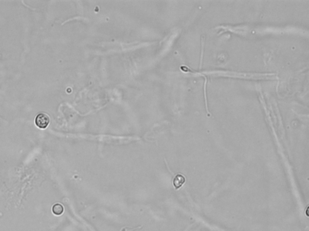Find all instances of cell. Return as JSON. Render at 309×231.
<instances>
[{
	"label": "cell",
	"instance_id": "obj_1",
	"mask_svg": "<svg viewBox=\"0 0 309 231\" xmlns=\"http://www.w3.org/2000/svg\"><path fill=\"white\" fill-rule=\"evenodd\" d=\"M50 123V118L46 113H41L37 115L35 119V124L41 129L46 128Z\"/></svg>",
	"mask_w": 309,
	"mask_h": 231
},
{
	"label": "cell",
	"instance_id": "obj_2",
	"mask_svg": "<svg viewBox=\"0 0 309 231\" xmlns=\"http://www.w3.org/2000/svg\"><path fill=\"white\" fill-rule=\"evenodd\" d=\"M185 177L181 175H178L175 177V178L173 179V185L176 189H178V188H181L183 185V184L185 183Z\"/></svg>",
	"mask_w": 309,
	"mask_h": 231
},
{
	"label": "cell",
	"instance_id": "obj_3",
	"mask_svg": "<svg viewBox=\"0 0 309 231\" xmlns=\"http://www.w3.org/2000/svg\"><path fill=\"white\" fill-rule=\"evenodd\" d=\"M64 211L63 207L60 204H56L53 205L52 208V211L54 214L56 215H61Z\"/></svg>",
	"mask_w": 309,
	"mask_h": 231
},
{
	"label": "cell",
	"instance_id": "obj_4",
	"mask_svg": "<svg viewBox=\"0 0 309 231\" xmlns=\"http://www.w3.org/2000/svg\"><path fill=\"white\" fill-rule=\"evenodd\" d=\"M206 83H207V79L205 78V83L204 84V93H205V103H206V107H207V96H206Z\"/></svg>",
	"mask_w": 309,
	"mask_h": 231
}]
</instances>
